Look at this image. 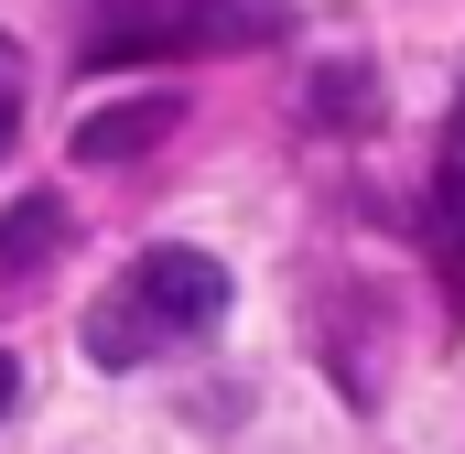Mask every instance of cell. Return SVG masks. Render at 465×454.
<instances>
[{
    "instance_id": "7a4b0ae2",
    "label": "cell",
    "mask_w": 465,
    "mask_h": 454,
    "mask_svg": "<svg viewBox=\"0 0 465 454\" xmlns=\"http://www.w3.org/2000/svg\"><path fill=\"white\" fill-rule=\"evenodd\" d=\"M260 22V0H87V54H184Z\"/></svg>"
},
{
    "instance_id": "6da1fadb",
    "label": "cell",
    "mask_w": 465,
    "mask_h": 454,
    "mask_svg": "<svg viewBox=\"0 0 465 454\" xmlns=\"http://www.w3.org/2000/svg\"><path fill=\"white\" fill-rule=\"evenodd\" d=\"M217 325H228V260L163 238V249L119 260V281L87 303V357L98 368H152L173 346H206Z\"/></svg>"
},
{
    "instance_id": "5b68a950",
    "label": "cell",
    "mask_w": 465,
    "mask_h": 454,
    "mask_svg": "<svg viewBox=\"0 0 465 454\" xmlns=\"http://www.w3.org/2000/svg\"><path fill=\"white\" fill-rule=\"evenodd\" d=\"M65 249V206L54 195H22L11 217H0V281H22V271H44Z\"/></svg>"
},
{
    "instance_id": "52a82bcc",
    "label": "cell",
    "mask_w": 465,
    "mask_h": 454,
    "mask_svg": "<svg viewBox=\"0 0 465 454\" xmlns=\"http://www.w3.org/2000/svg\"><path fill=\"white\" fill-rule=\"evenodd\" d=\"M0 400H11V357H0Z\"/></svg>"
},
{
    "instance_id": "3957f363",
    "label": "cell",
    "mask_w": 465,
    "mask_h": 454,
    "mask_svg": "<svg viewBox=\"0 0 465 454\" xmlns=\"http://www.w3.org/2000/svg\"><path fill=\"white\" fill-rule=\"evenodd\" d=\"M173 130V98H130V109H98L76 130V163H130V152H152Z\"/></svg>"
},
{
    "instance_id": "277c9868",
    "label": "cell",
    "mask_w": 465,
    "mask_h": 454,
    "mask_svg": "<svg viewBox=\"0 0 465 454\" xmlns=\"http://www.w3.org/2000/svg\"><path fill=\"white\" fill-rule=\"evenodd\" d=\"M433 238H444V281H455L465 303V98L444 119V184H433Z\"/></svg>"
},
{
    "instance_id": "8992f818",
    "label": "cell",
    "mask_w": 465,
    "mask_h": 454,
    "mask_svg": "<svg viewBox=\"0 0 465 454\" xmlns=\"http://www.w3.org/2000/svg\"><path fill=\"white\" fill-rule=\"evenodd\" d=\"M11 130H22V54L0 44V152H11Z\"/></svg>"
}]
</instances>
